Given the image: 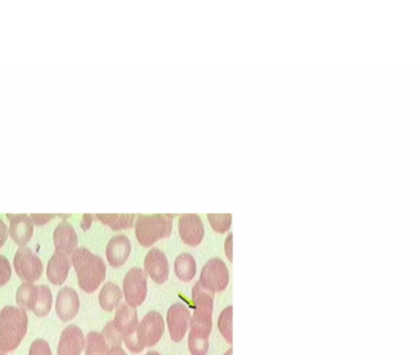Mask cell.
I'll use <instances>...</instances> for the list:
<instances>
[{"label": "cell", "mask_w": 420, "mask_h": 355, "mask_svg": "<svg viewBox=\"0 0 420 355\" xmlns=\"http://www.w3.org/2000/svg\"><path fill=\"white\" fill-rule=\"evenodd\" d=\"M190 311L185 303L176 302L170 306L167 313V323L173 342L178 343L182 340L190 325Z\"/></svg>", "instance_id": "obj_9"}, {"label": "cell", "mask_w": 420, "mask_h": 355, "mask_svg": "<svg viewBox=\"0 0 420 355\" xmlns=\"http://www.w3.org/2000/svg\"><path fill=\"white\" fill-rule=\"evenodd\" d=\"M72 264L79 286L88 294L94 293L106 276V265L102 258L84 247H78L73 252Z\"/></svg>", "instance_id": "obj_1"}, {"label": "cell", "mask_w": 420, "mask_h": 355, "mask_svg": "<svg viewBox=\"0 0 420 355\" xmlns=\"http://www.w3.org/2000/svg\"><path fill=\"white\" fill-rule=\"evenodd\" d=\"M232 317H233V307L228 306L221 312L218 318V328L219 332L227 343L232 344L233 343V333H232Z\"/></svg>", "instance_id": "obj_25"}, {"label": "cell", "mask_w": 420, "mask_h": 355, "mask_svg": "<svg viewBox=\"0 0 420 355\" xmlns=\"http://www.w3.org/2000/svg\"><path fill=\"white\" fill-rule=\"evenodd\" d=\"M70 270L69 256L54 251L53 256L48 260L47 264V279L51 284L62 285L67 280L68 273Z\"/></svg>", "instance_id": "obj_18"}, {"label": "cell", "mask_w": 420, "mask_h": 355, "mask_svg": "<svg viewBox=\"0 0 420 355\" xmlns=\"http://www.w3.org/2000/svg\"><path fill=\"white\" fill-rule=\"evenodd\" d=\"M228 281L230 273L227 265L219 258H212L202 268L199 282L211 294H215L223 291L227 288Z\"/></svg>", "instance_id": "obj_7"}, {"label": "cell", "mask_w": 420, "mask_h": 355, "mask_svg": "<svg viewBox=\"0 0 420 355\" xmlns=\"http://www.w3.org/2000/svg\"><path fill=\"white\" fill-rule=\"evenodd\" d=\"M144 273L157 284H164L169 277V262L161 249L153 248L144 259Z\"/></svg>", "instance_id": "obj_10"}, {"label": "cell", "mask_w": 420, "mask_h": 355, "mask_svg": "<svg viewBox=\"0 0 420 355\" xmlns=\"http://www.w3.org/2000/svg\"><path fill=\"white\" fill-rule=\"evenodd\" d=\"M56 217L54 214H31L30 219L32 221L33 226H44L47 222L52 221V220Z\"/></svg>", "instance_id": "obj_30"}, {"label": "cell", "mask_w": 420, "mask_h": 355, "mask_svg": "<svg viewBox=\"0 0 420 355\" xmlns=\"http://www.w3.org/2000/svg\"><path fill=\"white\" fill-rule=\"evenodd\" d=\"M147 274L143 269L132 268L127 271L124 279V293L126 303L137 307L144 302L147 297Z\"/></svg>", "instance_id": "obj_8"}, {"label": "cell", "mask_w": 420, "mask_h": 355, "mask_svg": "<svg viewBox=\"0 0 420 355\" xmlns=\"http://www.w3.org/2000/svg\"><path fill=\"white\" fill-rule=\"evenodd\" d=\"M85 355H106L110 349L99 332H90L85 338Z\"/></svg>", "instance_id": "obj_24"}, {"label": "cell", "mask_w": 420, "mask_h": 355, "mask_svg": "<svg viewBox=\"0 0 420 355\" xmlns=\"http://www.w3.org/2000/svg\"><path fill=\"white\" fill-rule=\"evenodd\" d=\"M173 230V215H139L136 221V237L142 247H152L159 239L168 238Z\"/></svg>", "instance_id": "obj_5"}, {"label": "cell", "mask_w": 420, "mask_h": 355, "mask_svg": "<svg viewBox=\"0 0 420 355\" xmlns=\"http://www.w3.org/2000/svg\"><path fill=\"white\" fill-rule=\"evenodd\" d=\"M179 233L185 244L191 245V247L199 245L205 236L204 223H202L199 215H182L179 220Z\"/></svg>", "instance_id": "obj_11"}, {"label": "cell", "mask_w": 420, "mask_h": 355, "mask_svg": "<svg viewBox=\"0 0 420 355\" xmlns=\"http://www.w3.org/2000/svg\"><path fill=\"white\" fill-rule=\"evenodd\" d=\"M26 312L14 306H5L0 311V349L4 353L15 350L27 332Z\"/></svg>", "instance_id": "obj_2"}, {"label": "cell", "mask_w": 420, "mask_h": 355, "mask_svg": "<svg viewBox=\"0 0 420 355\" xmlns=\"http://www.w3.org/2000/svg\"><path fill=\"white\" fill-rule=\"evenodd\" d=\"M28 355H52V350L45 339H36L30 346Z\"/></svg>", "instance_id": "obj_28"}, {"label": "cell", "mask_w": 420, "mask_h": 355, "mask_svg": "<svg viewBox=\"0 0 420 355\" xmlns=\"http://www.w3.org/2000/svg\"><path fill=\"white\" fill-rule=\"evenodd\" d=\"M208 221L216 232L224 233L230 230L231 222H232V215L231 214H208Z\"/></svg>", "instance_id": "obj_26"}, {"label": "cell", "mask_w": 420, "mask_h": 355, "mask_svg": "<svg viewBox=\"0 0 420 355\" xmlns=\"http://www.w3.org/2000/svg\"><path fill=\"white\" fill-rule=\"evenodd\" d=\"M106 355H127L125 353L124 349L121 346H112V348L108 349Z\"/></svg>", "instance_id": "obj_32"}, {"label": "cell", "mask_w": 420, "mask_h": 355, "mask_svg": "<svg viewBox=\"0 0 420 355\" xmlns=\"http://www.w3.org/2000/svg\"><path fill=\"white\" fill-rule=\"evenodd\" d=\"M96 219L104 225L108 226L111 230L120 231L133 227L136 215L133 214H98Z\"/></svg>", "instance_id": "obj_20"}, {"label": "cell", "mask_w": 420, "mask_h": 355, "mask_svg": "<svg viewBox=\"0 0 420 355\" xmlns=\"http://www.w3.org/2000/svg\"><path fill=\"white\" fill-rule=\"evenodd\" d=\"M14 268L25 282H35L44 274V264L40 257L28 247H19L14 257Z\"/></svg>", "instance_id": "obj_6"}, {"label": "cell", "mask_w": 420, "mask_h": 355, "mask_svg": "<svg viewBox=\"0 0 420 355\" xmlns=\"http://www.w3.org/2000/svg\"><path fill=\"white\" fill-rule=\"evenodd\" d=\"M131 254V242L127 236L119 234L108 240L106 245V259L113 268L122 266Z\"/></svg>", "instance_id": "obj_17"}, {"label": "cell", "mask_w": 420, "mask_h": 355, "mask_svg": "<svg viewBox=\"0 0 420 355\" xmlns=\"http://www.w3.org/2000/svg\"><path fill=\"white\" fill-rule=\"evenodd\" d=\"M0 355H7V353H4V351H3L2 349H0Z\"/></svg>", "instance_id": "obj_35"}, {"label": "cell", "mask_w": 420, "mask_h": 355, "mask_svg": "<svg viewBox=\"0 0 420 355\" xmlns=\"http://www.w3.org/2000/svg\"><path fill=\"white\" fill-rule=\"evenodd\" d=\"M233 354V349L231 348V349H228L227 351H225V354L224 355H232Z\"/></svg>", "instance_id": "obj_34"}, {"label": "cell", "mask_w": 420, "mask_h": 355, "mask_svg": "<svg viewBox=\"0 0 420 355\" xmlns=\"http://www.w3.org/2000/svg\"><path fill=\"white\" fill-rule=\"evenodd\" d=\"M122 290L120 286L112 281H108L102 286L99 295V303L102 310L111 312L117 308V306L121 303L122 300Z\"/></svg>", "instance_id": "obj_19"}, {"label": "cell", "mask_w": 420, "mask_h": 355, "mask_svg": "<svg viewBox=\"0 0 420 355\" xmlns=\"http://www.w3.org/2000/svg\"><path fill=\"white\" fill-rule=\"evenodd\" d=\"M112 323L124 339L132 336L138 325V313L136 307L130 306L128 303H120L116 308Z\"/></svg>", "instance_id": "obj_15"}, {"label": "cell", "mask_w": 420, "mask_h": 355, "mask_svg": "<svg viewBox=\"0 0 420 355\" xmlns=\"http://www.w3.org/2000/svg\"><path fill=\"white\" fill-rule=\"evenodd\" d=\"M11 277V265L4 256H0V288L7 284Z\"/></svg>", "instance_id": "obj_29"}, {"label": "cell", "mask_w": 420, "mask_h": 355, "mask_svg": "<svg viewBox=\"0 0 420 355\" xmlns=\"http://www.w3.org/2000/svg\"><path fill=\"white\" fill-rule=\"evenodd\" d=\"M101 336L104 337L105 342L107 343V345L110 346V348H112V346H121L122 342H124V338H122L121 334L117 332L112 321L106 323V326L102 329Z\"/></svg>", "instance_id": "obj_27"}, {"label": "cell", "mask_w": 420, "mask_h": 355, "mask_svg": "<svg viewBox=\"0 0 420 355\" xmlns=\"http://www.w3.org/2000/svg\"><path fill=\"white\" fill-rule=\"evenodd\" d=\"M53 243L56 252H61L65 256H72L78 248V236L69 222L63 221L57 226L53 233Z\"/></svg>", "instance_id": "obj_16"}, {"label": "cell", "mask_w": 420, "mask_h": 355, "mask_svg": "<svg viewBox=\"0 0 420 355\" xmlns=\"http://www.w3.org/2000/svg\"><path fill=\"white\" fill-rule=\"evenodd\" d=\"M10 226L9 236L20 247L30 242L33 234V223L26 214H7Z\"/></svg>", "instance_id": "obj_12"}, {"label": "cell", "mask_w": 420, "mask_h": 355, "mask_svg": "<svg viewBox=\"0 0 420 355\" xmlns=\"http://www.w3.org/2000/svg\"><path fill=\"white\" fill-rule=\"evenodd\" d=\"M79 307H81V300L77 291L68 286L62 288L56 300V311L59 320L63 322L73 320L78 313Z\"/></svg>", "instance_id": "obj_14"}, {"label": "cell", "mask_w": 420, "mask_h": 355, "mask_svg": "<svg viewBox=\"0 0 420 355\" xmlns=\"http://www.w3.org/2000/svg\"><path fill=\"white\" fill-rule=\"evenodd\" d=\"M145 355H162V354H159L158 351H148V353Z\"/></svg>", "instance_id": "obj_33"}, {"label": "cell", "mask_w": 420, "mask_h": 355, "mask_svg": "<svg viewBox=\"0 0 420 355\" xmlns=\"http://www.w3.org/2000/svg\"><path fill=\"white\" fill-rule=\"evenodd\" d=\"M8 237H9V228L5 225V222L0 219V248L5 244Z\"/></svg>", "instance_id": "obj_31"}, {"label": "cell", "mask_w": 420, "mask_h": 355, "mask_svg": "<svg viewBox=\"0 0 420 355\" xmlns=\"http://www.w3.org/2000/svg\"><path fill=\"white\" fill-rule=\"evenodd\" d=\"M37 293V285H33L32 282H24L19 286L16 291V302H18L19 308L26 311H31L35 303Z\"/></svg>", "instance_id": "obj_23"}, {"label": "cell", "mask_w": 420, "mask_h": 355, "mask_svg": "<svg viewBox=\"0 0 420 355\" xmlns=\"http://www.w3.org/2000/svg\"><path fill=\"white\" fill-rule=\"evenodd\" d=\"M52 302L53 299L51 289L46 285H37L35 303H33V307L31 308V311L39 317L47 316L51 312V308H52Z\"/></svg>", "instance_id": "obj_22"}, {"label": "cell", "mask_w": 420, "mask_h": 355, "mask_svg": "<svg viewBox=\"0 0 420 355\" xmlns=\"http://www.w3.org/2000/svg\"><path fill=\"white\" fill-rule=\"evenodd\" d=\"M85 346V338L78 326L70 325L62 332L57 355H81Z\"/></svg>", "instance_id": "obj_13"}, {"label": "cell", "mask_w": 420, "mask_h": 355, "mask_svg": "<svg viewBox=\"0 0 420 355\" xmlns=\"http://www.w3.org/2000/svg\"><path fill=\"white\" fill-rule=\"evenodd\" d=\"M174 270H175V275L178 276L181 281H191V280L194 279V276L196 275L195 258L188 253L180 254L175 259Z\"/></svg>", "instance_id": "obj_21"}, {"label": "cell", "mask_w": 420, "mask_h": 355, "mask_svg": "<svg viewBox=\"0 0 420 355\" xmlns=\"http://www.w3.org/2000/svg\"><path fill=\"white\" fill-rule=\"evenodd\" d=\"M193 302L195 308L190 316L188 336L208 338L212 331L213 294L207 291L200 282L193 288Z\"/></svg>", "instance_id": "obj_3"}, {"label": "cell", "mask_w": 420, "mask_h": 355, "mask_svg": "<svg viewBox=\"0 0 420 355\" xmlns=\"http://www.w3.org/2000/svg\"><path fill=\"white\" fill-rule=\"evenodd\" d=\"M164 334V320L157 311H150L137 325L132 336L125 338L126 346L132 353H141L144 348L154 346Z\"/></svg>", "instance_id": "obj_4"}]
</instances>
